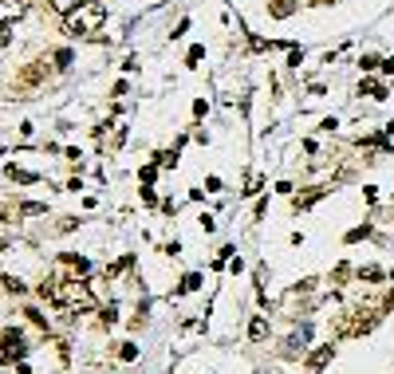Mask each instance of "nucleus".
<instances>
[{"label":"nucleus","instance_id":"f257e3e1","mask_svg":"<svg viewBox=\"0 0 394 374\" xmlns=\"http://www.w3.org/2000/svg\"><path fill=\"white\" fill-rule=\"evenodd\" d=\"M103 20H107V8L99 0H87V4H79L75 12L63 16V32L67 36H95L103 28Z\"/></svg>","mask_w":394,"mask_h":374},{"label":"nucleus","instance_id":"f03ea898","mask_svg":"<svg viewBox=\"0 0 394 374\" xmlns=\"http://www.w3.org/2000/svg\"><path fill=\"white\" fill-rule=\"evenodd\" d=\"M312 335H315V323H312V319H299L296 327H292V331L280 339V347H276V359H280V362H304L308 347H312Z\"/></svg>","mask_w":394,"mask_h":374},{"label":"nucleus","instance_id":"7ed1b4c3","mask_svg":"<svg viewBox=\"0 0 394 374\" xmlns=\"http://www.w3.org/2000/svg\"><path fill=\"white\" fill-rule=\"evenodd\" d=\"M335 355H339V343H315V347H308V355H304V362H299V366H304V374H323L331 366V362H335Z\"/></svg>","mask_w":394,"mask_h":374},{"label":"nucleus","instance_id":"20e7f679","mask_svg":"<svg viewBox=\"0 0 394 374\" xmlns=\"http://www.w3.org/2000/svg\"><path fill=\"white\" fill-rule=\"evenodd\" d=\"M0 351H4L12 362H24L32 347H28V339H24V331L20 327H4L0 331Z\"/></svg>","mask_w":394,"mask_h":374},{"label":"nucleus","instance_id":"39448f33","mask_svg":"<svg viewBox=\"0 0 394 374\" xmlns=\"http://www.w3.org/2000/svg\"><path fill=\"white\" fill-rule=\"evenodd\" d=\"M245 339H249L252 347H264L268 339H272V315H268V312L249 315V323H245Z\"/></svg>","mask_w":394,"mask_h":374},{"label":"nucleus","instance_id":"423d86ee","mask_svg":"<svg viewBox=\"0 0 394 374\" xmlns=\"http://www.w3.org/2000/svg\"><path fill=\"white\" fill-rule=\"evenodd\" d=\"M328 193H331V186H308L304 193H292V197H288V201H292V213H312Z\"/></svg>","mask_w":394,"mask_h":374},{"label":"nucleus","instance_id":"0eeeda50","mask_svg":"<svg viewBox=\"0 0 394 374\" xmlns=\"http://www.w3.org/2000/svg\"><path fill=\"white\" fill-rule=\"evenodd\" d=\"M355 284H362L367 292L386 288V268L382 264H355Z\"/></svg>","mask_w":394,"mask_h":374},{"label":"nucleus","instance_id":"6e6552de","mask_svg":"<svg viewBox=\"0 0 394 374\" xmlns=\"http://www.w3.org/2000/svg\"><path fill=\"white\" fill-rule=\"evenodd\" d=\"M323 284H328L331 292H343L347 284H355V264H351V260H335Z\"/></svg>","mask_w":394,"mask_h":374},{"label":"nucleus","instance_id":"1a4fd4ad","mask_svg":"<svg viewBox=\"0 0 394 374\" xmlns=\"http://www.w3.org/2000/svg\"><path fill=\"white\" fill-rule=\"evenodd\" d=\"M201 288H205V272H197V268H189L186 276L177 280V288L170 292V303H173V299H186V296H193V292H201Z\"/></svg>","mask_w":394,"mask_h":374},{"label":"nucleus","instance_id":"9d476101","mask_svg":"<svg viewBox=\"0 0 394 374\" xmlns=\"http://www.w3.org/2000/svg\"><path fill=\"white\" fill-rule=\"evenodd\" d=\"M134 264H138V256H134V252H123L119 260H110V264L103 268V280H119L126 272H134Z\"/></svg>","mask_w":394,"mask_h":374},{"label":"nucleus","instance_id":"9b49d317","mask_svg":"<svg viewBox=\"0 0 394 374\" xmlns=\"http://www.w3.org/2000/svg\"><path fill=\"white\" fill-rule=\"evenodd\" d=\"M47 79V60H36L28 63L24 71H20V91H28V87H36V83H44Z\"/></svg>","mask_w":394,"mask_h":374},{"label":"nucleus","instance_id":"f8f14e48","mask_svg":"<svg viewBox=\"0 0 394 374\" xmlns=\"http://www.w3.org/2000/svg\"><path fill=\"white\" fill-rule=\"evenodd\" d=\"M378 236V229H375V221H362V225H351L343 233V245L351 249V245H359V240H375Z\"/></svg>","mask_w":394,"mask_h":374},{"label":"nucleus","instance_id":"ddd939ff","mask_svg":"<svg viewBox=\"0 0 394 374\" xmlns=\"http://www.w3.org/2000/svg\"><path fill=\"white\" fill-rule=\"evenodd\" d=\"M119 315H123V308H119V299H107V303H99V331L119 327Z\"/></svg>","mask_w":394,"mask_h":374},{"label":"nucleus","instance_id":"4468645a","mask_svg":"<svg viewBox=\"0 0 394 374\" xmlns=\"http://www.w3.org/2000/svg\"><path fill=\"white\" fill-rule=\"evenodd\" d=\"M150 308H154V303H150V296L142 292L138 303H134V315H130V331H142L146 323H150Z\"/></svg>","mask_w":394,"mask_h":374},{"label":"nucleus","instance_id":"2eb2a0df","mask_svg":"<svg viewBox=\"0 0 394 374\" xmlns=\"http://www.w3.org/2000/svg\"><path fill=\"white\" fill-rule=\"evenodd\" d=\"M114 359L130 366V362H138V359H142V347L134 343V339H126V343H114Z\"/></svg>","mask_w":394,"mask_h":374},{"label":"nucleus","instance_id":"dca6fc26","mask_svg":"<svg viewBox=\"0 0 394 374\" xmlns=\"http://www.w3.org/2000/svg\"><path fill=\"white\" fill-rule=\"evenodd\" d=\"M299 0H268V16L272 20H288V16H296Z\"/></svg>","mask_w":394,"mask_h":374},{"label":"nucleus","instance_id":"f3484780","mask_svg":"<svg viewBox=\"0 0 394 374\" xmlns=\"http://www.w3.org/2000/svg\"><path fill=\"white\" fill-rule=\"evenodd\" d=\"M359 95H367V99H375V103H382V99H386V83H382V79H362L359 83Z\"/></svg>","mask_w":394,"mask_h":374},{"label":"nucleus","instance_id":"a211bd4d","mask_svg":"<svg viewBox=\"0 0 394 374\" xmlns=\"http://www.w3.org/2000/svg\"><path fill=\"white\" fill-rule=\"evenodd\" d=\"M233 256H236V245H221V249L213 252V260H209V272H225Z\"/></svg>","mask_w":394,"mask_h":374},{"label":"nucleus","instance_id":"6ab92c4d","mask_svg":"<svg viewBox=\"0 0 394 374\" xmlns=\"http://www.w3.org/2000/svg\"><path fill=\"white\" fill-rule=\"evenodd\" d=\"M0 288H4L8 296H28V284L20 280V276H8V272H0Z\"/></svg>","mask_w":394,"mask_h":374},{"label":"nucleus","instance_id":"aec40b11","mask_svg":"<svg viewBox=\"0 0 394 374\" xmlns=\"http://www.w3.org/2000/svg\"><path fill=\"white\" fill-rule=\"evenodd\" d=\"M264 186H268L264 173H252L249 182H245V189H241V193H245V197H260V193H264Z\"/></svg>","mask_w":394,"mask_h":374},{"label":"nucleus","instance_id":"412c9836","mask_svg":"<svg viewBox=\"0 0 394 374\" xmlns=\"http://www.w3.org/2000/svg\"><path fill=\"white\" fill-rule=\"evenodd\" d=\"M158 162H146V166H142L138 170V186H146V189H154V182H158Z\"/></svg>","mask_w":394,"mask_h":374},{"label":"nucleus","instance_id":"4be33fe9","mask_svg":"<svg viewBox=\"0 0 394 374\" xmlns=\"http://www.w3.org/2000/svg\"><path fill=\"white\" fill-rule=\"evenodd\" d=\"M378 312H382V315H394V284H386V288L378 292Z\"/></svg>","mask_w":394,"mask_h":374},{"label":"nucleus","instance_id":"5701e85b","mask_svg":"<svg viewBox=\"0 0 394 374\" xmlns=\"http://www.w3.org/2000/svg\"><path fill=\"white\" fill-rule=\"evenodd\" d=\"M47 213V205L40 201H24V205H16V217H44Z\"/></svg>","mask_w":394,"mask_h":374},{"label":"nucleus","instance_id":"b1692460","mask_svg":"<svg viewBox=\"0 0 394 374\" xmlns=\"http://www.w3.org/2000/svg\"><path fill=\"white\" fill-rule=\"evenodd\" d=\"M24 315H28V323H32V327H40L44 335L51 331V327H47V315L40 312V308H32V303H28V308H24Z\"/></svg>","mask_w":394,"mask_h":374},{"label":"nucleus","instance_id":"393cba45","mask_svg":"<svg viewBox=\"0 0 394 374\" xmlns=\"http://www.w3.org/2000/svg\"><path fill=\"white\" fill-rule=\"evenodd\" d=\"M8 177H12V182H20V186H36V182H40V177H36V173H28V170H16V166H8Z\"/></svg>","mask_w":394,"mask_h":374},{"label":"nucleus","instance_id":"a878e982","mask_svg":"<svg viewBox=\"0 0 394 374\" xmlns=\"http://www.w3.org/2000/svg\"><path fill=\"white\" fill-rule=\"evenodd\" d=\"M47 4H51V12L67 16V12H75L79 4H87V0H47Z\"/></svg>","mask_w":394,"mask_h":374},{"label":"nucleus","instance_id":"bb28decb","mask_svg":"<svg viewBox=\"0 0 394 374\" xmlns=\"http://www.w3.org/2000/svg\"><path fill=\"white\" fill-rule=\"evenodd\" d=\"M359 67L371 75V71H378L382 67V55H375V51H367V55H359Z\"/></svg>","mask_w":394,"mask_h":374},{"label":"nucleus","instance_id":"cd10ccee","mask_svg":"<svg viewBox=\"0 0 394 374\" xmlns=\"http://www.w3.org/2000/svg\"><path fill=\"white\" fill-rule=\"evenodd\" d=\"M197 229H201V236H213L217 233V217H213V213H201V217H197Z\"/></svg>","mask_w":394,"mask_h":374},{"label":"nucleus","instance_id":"c85d7f7f","mask_svg":"<svg viewBox=\"0 0 394 374\" xmlns=\"http://www.w3.org/2000/svg\"><path fill=\"white\" fill-rule=\"evenodd\" d=\"M264 217H268V197L260 193V197H256V205H252V225H260Z\"/></svg>","mask_w":394,"mask_h":374},{"label":"nucleus","instance_id":"c756f323","mask_svg":"<svg viewBox=\"0 0 394 374\" xmlns=\"http://www.w3.org/2000/svg\"><path fill=\"white\" fill-rule=\"evenodd\" d=\"M162 256H166V260H177V256H182V240H177V236H173V240H166V245H162Z\"/></svg>","mask_w":394,"mask_h":374},{"label":"nucleus","instance_id":"7c9ffc66","mask_svg":"<svg viewBox=\"0 0 394 374\" xmlns=\"http://www.w3.org/2000/svg\"><path fill=\"white\" fill-rule=\"evenodd\" d=\"M51 60H56V71H67V67H71V60H75V55H71V51H67V47H60V51H56V55H51Z\"/></svg>","mask_w":394,"mask_h":374},{"label":"nucleus","instance_id":"2f4dec72","mask_svg":"<svg viewBox=\"0 0 394 374\" xmlns=\"http://www.w3.org/2000/svg\"><path fill=\"white\" fill-rule=\"evenodd\" d=\"M205 193H221V189H225V182H221V177H217V173H209V177H205Z\"/></svg>","mask_w":394,"mask_h":374},{"label":"nucleus","instance_id":"473e14b6","mask_svg":"<svg viewBox=\"0 0 394 374\" xmlns=\"http://www.w3.org/2000/svg\"><path fill=\"white\" fill-rule=\"evenodd\" d=\"M138 193H142V205H146V209H158V205H162V201H158V193H154V189H146V186H142Z\"/></svg>","mask_w":394,"mask_h":374},{"label":"nucleus","instance_id":"72a5a7b5","mask_svg":"<svg viewBox=\"0 0 394 374\" xmlns=\"http://www.w3.org/2000/svg\"><path fill=\"white\" fill-rule=\"evenodd\" d=\"M362 201H367V205H378V201H382L378 186H362Z\"/></svg>","mask_w":394,"mask_h":374},{"label":"nucleus","instance_id":"f704fd0d","mask_svg":"<svg viewBox=\"0 0 394 374\" xmlns=\"http://www.w3.org/2000/svg\"><path fill=\"white\" fill-rule=\"evenodd\" d=\"M158 213H162V217H177V201H173V197H166V201L158 205Z\"/></svg>","mask_w":394,"mask_h":374},{"label":"nucleus","instance_id":"c9c22d12","mask_svg":"<svg viewBox=\"0 0 394 374\" xmlns=\"http://www.w3.org/2000/svg\"><path fill=\"white\" fill-rule=\"evenodd\" d=\"M201 55H205V47L193 44V47H189V55H186V67H197V60H201Z\"/></svg>","mask_w":394,"mask_h":374},{"label":"nucleus","instance_id":"e433bc0d","mask_svg":"<svg viewBox=\"0 0 394 374\" xmlns=\"http://www.w3.org/2000/svg\"><path fill=\"white\" fill-rule=\"evenodd\" d=\"M126 142V126H114V138H110V150H119Z\"/></svg>","mask_w":394,"mask_h":374},{"label":"nucleus","instance_id":"4c0bfd02","mask_svg":"<svg viewBox=\"0 0 394 374\" xmlns=\"http://www.w3.org/2000/svg\"><path fill=\"white\" fill-rule=\"evenodd\" d=\"M299 63H304V47H292L288 51V67H299Z\"/></svg>","mask_w":394,"mask_h":374},{"label":"nucleus","instance_id":"58836bf2","mask_svg":"<svg viewBox=\"0 0 394 374\" xmlns=\"http://www.w3.org/2000/svg\"><path fill=\"white\" fill-rule=\"evenodd\" d=\"M8 40H12V28H8V24H4V20H0V51H4V47H8Z\"/></svg>","mask_w":394,"mask_h":374},{"label":"nucleus","instance_id":"ea45409f","mask_svg":"<svg viewBox=\"0 0 394 374\" xmlns=\"http://www.w3.org/2000/svg\"><path fill=\"white\" fill-rule=\"evenodd\" d=\"M205 114H209V103H205V99H197V103H193V119H205Z\"/></svg>","mask_w":394,"mask_h":374},{"label":"nucleus","instance_id":"a19ab883","mask_svg":"<svg viewBox=\"0 0 394 374\" xmlns=\"http://www.w3.org/2000/svg\"><path fill=\"white\" fill-rule=\"evenodd\" d=\"M276 193H280V197H292V193H296V186H292V182H276Z\"/></svg>","mask_w":394,"mask_h":374},{"label":"nucleus","instance_id":"79ce46f5","mask_svg":"<svg viewBox=\"0 0 394 374\" xmlns=\"http://www.w3.org/2000/svg\"><path fill=\"white\" fill-rule=\"evenodd\" d=\"M229 272H233V276H241V272H245V260H241V256H233V260H229Z\"/></svg>","mask_w":394,"mask_h":374},{"label":"nucleus","instance_id":"37998d69","mask_svg":"<svg viewBox=\"0 0 394 374\" xmlns=\"http://www.w3.org/2000/svg\"><path fill=\"white\" fill-rule=\"evenodd\" d=\"M308 8H328V4H335V0H304Z\"/></svg>","mask_w":394,"mask_h":374},{"label":"nucleus","instance_id":"c03bdc74","mask_svg":"<svg viewBox=\"0 0 394 374\" xmlns=\"http://www.w3.org/2000/svg\"><path fill=\"white\" fill-rule=\"evenodd\" d=\"M378 71H386V75H394V55H391V60H382V67H378Z\"/></svg>","mask_w":394,"mask_h":374},{"label":"nucleus","instance_id":"a18cd8bd","mask_svg":"<svg viewBox=\"0 0 394 374\" xmlns=\"http://www.w3.org/2000/svg\"><path fill=\"white\" fill-rule=\"evenodd\" d=\"M4 362H12V359H8V355H4V351H0V366H4Z\"/></svg>","mask_w":394,"mask_h":374},{"label":"nucleus","instance_id":"49530a36","mask_svg":"<svg viewBox=\"0 0 394 374\" xmlns=\"http://www.w3.org/2000/svg\"><path fill=\"white\" fill-rule=\"evenodd\" d=\"M391 245H394V233H391Z\"/></svg>","mask_w":394,"mask_h":374},{"label":"nucleus","instance_id":"de8ad7c7","mask_svg":"<svg viewBox=\"0 0 394 374\" xmlns=\"http://www.w3.org/2000/svg\"><path fill=\"white\" fill-rule=\"evenodd\" d=\"M391 374H394V371H391Z\"/></svg>","mask_w":394,"mask_h":374}]
</instances>
